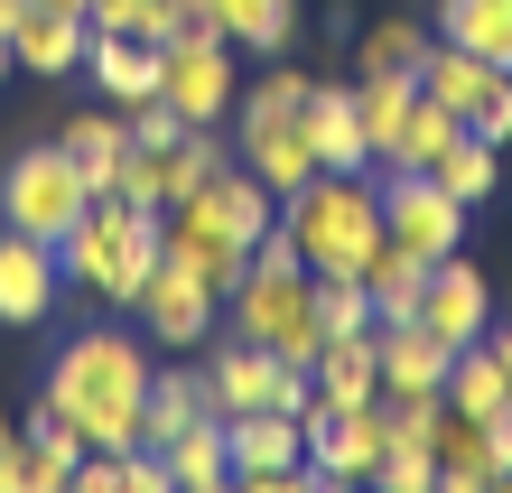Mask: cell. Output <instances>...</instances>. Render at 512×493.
<instances>
[{
    "label": "cell",
    "instance_id": "cell-1",
    "mask_svg": "<svg viewBox=\"0 0 512 493\" xmlns=\"http://www.w3.org/2000/svg\"><path fill=\"white\" fill-rule=\"evenodd\" d=\"M47 410L75 419L84 456H131L149 410V345L122 326H84L75 345L47 354Z\"/></svg>",
    "mask_w": 512,
    "mask_h": 493
},
{
    "label": "cell",
    "instance_id": "cell-11",
    "mask_svg": "<svg viewBox=\"0 0 512 493\" xmlns=\"http://www.w3.org/2000/svg\"><path fill=\"white\" fill-rule=\"evenodd\" d=\"M215 289L196 280L187 261H168L159 252V270H149V289H140V317H149V335H159V345H177V354H196L205 335H215Z\"/></svg>",
    "mask_w": 512,
    "mask_h": 493
},
{
    "label": "cell",
    "instance_id": "cell-33",
    "mask_svg": "<svg viewBox=\"0 0 512 493\" xmlns=\"http://www.w3.org/2000/svg\"><path fill=\"white\" fill-rule=\"evenodd\" d=\"M19 438L38 447V466H47V493H66V484H75V466H84V438H75V419H66V410H47V400H38V419H28Z\"/></svg>",
    "mask_w": 512,
    "mask_h": 493
},
{
    "label": "cell",
    "instance_id": "cell-32",
    "mask_svg": "<svg viewBox=\"0 0 512 493\" xmlns=\"http://www.w3.org/2000/svg\"><path fill=\"white\" fill-rule=\"evenodd\" d=\"M84 19L112 28V38H177V28H196V19H187V0H94Z\"/></svg>",
    "mask_w": 512,
    "mask_h": 493
},
{
    "label": "cell",
    "instance_id": "cell-14",
    "mask_svg": "<svg viewBox=\"0 0 512 493\" xmlns=\"http://www.w3.org/2000/svg\"><path fill=\"white\" fill-rule=\"evenodd\" d=\"M56 289H66V261H56V242L0 224V326H38L47 307H56Z\"/></svg>",
    "mask_w": 512,
    "mask_h": 493
},
{
    "label": "cell",
    "instance_id": "cell-16",
    "mask_svg": "<svg viewBox=\"0 0 512 493\" xmlns=\"http://www.w3.org/2000/svg\"><path fill=\"white\" fill-rule=\"evenodd\" d=\"M187 19L252 56H289V38H298V0H187Z\"/></svg>",
    "mask_w": 512,
    "mask_h": 493
},
{
    "label": "cell",
    "instance_id": "cell-15",
    "mask_svg": "<svg viewBox=\"0 0 512 493\" xmlns=\"http://www.w3.org/2000/svg\"><path fill=\"white\" fill-rule=\"evenodd\" d=\"M84 47H94V19L84 10H47V0H28L19 28H10V66L19 75H75Z\"/></svg>",
    "mask_w": 512,
    "mask_h": 493
},
{
    "label": "cell",
    "instance_id": "cell-10",
    "mask_svg": "<svg viewBox=\"0 0 512 493\" xmlns=\"http://www.w3.org/2000/svg\"><path fill=\"white\" fill-rule=\"evenodd\" d=\"M159 94L187 112L196 131L233 112V66H224V38H215V28H177V38H159Z\"/></svg>",
    "mask_w": 512,
    "mask_h": 493
},
{
    "label": "cell",
    "instance_id": "cell-24",
    "mask_svg": "<svg viewBox=\"0 0 512 493\" xmlns=\"http://www.w3.org/2000/svg\"><path fill=\"white\" fill-rule=\"evenodd\" d=\"M56 149L84 168V187H94V196H112V187H122V159H131V121H112V112H75L66 131H56Z\"/></svg>",
    "mask_w": 512,
    "mask_h": 493
},
{
    "label": "cell",
    "instance_id": "cell-40",
    "mask_svg": "<svg viewBox=\"0 0 512 493\" xmlns=\"http://www.w3.org/2000/svg\"><path fill=\"white\" fill-rule=\"evenodd\" d=\"M10 438H19V428H10V419H0V456H10Z\"/></svg>",
    "mask_w": 512,
    "mask_h": 493
},
{
    "label": "cell",
    "instance_id": "cell-17",
    "mask_svg": "<svg viewBox=\"0 0 512 493\" xmlns=\"http://www.w3.org/2000/svg\"><path fill=\"white\" fill-rule=\"evenodd\" d=\"M280 373H289V363L270 354V345L233 335V345L205 363V391H215V410H224V419H233V410H280Z\"/></svg>",
    "mask_w": 512,
    "mask_h": 493
},
{
    "label": "cell",
    "instance_id": "cell-13",
    "mask_svg": "<svg viewBox=\"0 0 512 493\" xmlns=\"http://www.w3.org/2000/svg\"><path fill=\"white\" fill-rule=\"evenodd\" d=\"M298 131H308L317 168H336V177H364V168H373V140H364V112H354V84H317V75H308V94H298Z\"/></svg>",
    "mask_w": 512,
    "mask_h": 493
},
{
    "label": "cell",
    "instance_id": "cell-12",
    "mask_svg": "<svg viewBox=\"0 0 512 493\" xmlns=\"http://www.w3.org/2000/svg\"><path fill=\"white\" fill-rule=\"evenodd\" d=\"M419 326H429L447 354L475 345V335L494 326V289H485V270H475L466 252H447V261L429 270V289H419Z\"/></svg>",
    "mask_w": 512,
    "mask_h": 493
},
{
    "label": "cell",
    "instance_id": "cell-22",
    "mask_svg": "<svg viewBox=\"0 0 512 493\" xmlns=\"http://www.w3.org/2000/svg\"><path fill=\"white\" fill-rule=\"evenodd\" d=\"M317 400H336V410H364V400H382V363H373V335H326L317 363H308Z\"/></svg>",
    "mask_w": 512,
    "mask_h": 493
},
{
    "label": "cell",
    "instance_id": "cell-9",
    "mask_svg": "<svg viewBox=\"0 0 512 493\" xmlns=\"http://www.w3.org/2000/svg\"><path fill=\"white\" fill-rule=\"evenodd\" d=\"M224 456H233V484H252V493L308 484V438H298V410H233V419H224Z\"/></svg>",
    "mask_w": 512,
    "mask_h": 493
},
{
    "label": "cell",
    "instance_id": "cell-26",
    "mask_svg": "<svg viewBox=\"0 0 512 493\" xmlns=\"http://www.w3.org/2000/svg\"><path fill=\"white\" fill-rule=\"evenodd\" d=\"M429 270H438V261H419V252H401V242H382V252L364 261L373 326H401V317H419V289H429Z\"/></svg>",
    "mask_w": 512,
    "mask_h": 493
},
{
    "label": "cell",
    "instance_id": "cell-3",
    "mask_svg": "<svg viewBox=\"0 0 512 493\" xmlns=\"http://www.w3.org/2000/svg\"><path fill=\"white\" fill-rule=\"evenodd\" d=\"M280 224L298 233V261L308 270H354V280L391 242L382 233V187L373 177H336V168H317L298 196H280Z\"/></svg>",
    "mask_w": 512,
    "mask_h": 493
},
{
    "label": "cell",
    "instance_id": "cell-35",
    "mask_svg": "<svg viewBox=\"0 0 512 493\" xmlns=\"http://www.w3.org/2000/svg\"><path fill=\"white\" fill-rule=\"evenodd\" d=\"M419 47H429V28L419 19H382L354 38V66H419Z\"/></svg>",
    "mask_w": 512,
    "mask_h": 493
},
{
    "label": "cell",
    "instance_id": "cell-25",
    "mask_svg": "<svg viewBox=\"0 0 512 493\" xmlns=\"http://www.w3.org/2000/svg\"><path fill=\"white\" fill-rule=\"evenodd\" d=\"M159 456H168V484H187V493H224V484H233V456H224V410L187 419Z\"/></svg>",
    "mask_w": 512,
    "mask_h": 493
},
{
    "label": "cell",
    "instance_id": "cell-7",
    "mask_svg": "<svg viewBox=\"0 0 512 493\" xmlns=\"http://www.w3.org/2000/svg\"><path fill=\"white\" fill-rule=\"evenodd\" d=\"M298 438H308V484H364L391 447V410L364 400V410H336V400L308 391V410H298Z\"/></svg>",
    "mask_w": 512,
    "mask_h": 493
},
{
    "label": "cell",
    "instance_id": "cell-18",
    "mask_svg": "<svg viewBox=\"0 0 512 493\" xmlns=\"http://www.w3.org/2000/svg\"><path fill=\"white\" fill-rule=\"evenodd\" d=\"M373 363H382V391L401 400V391H447V345L419 317L401 326H373Z\"/></svg>",
    "mask_w": 512,
    "mask_h": 493
},
{
    "label": "cell",
    "instance_id": "cell-20",
    "mask_svg": "<svg viewBox=\"0 0 512 493\" xmlns=\"http://www.w3.org/2000/svg\"><path fill=\"white\" fill-rule=\"evenodd\" d=\"M354 112H364V140H373V168H382V149L410 131V112H419V66H364L354 75Z\"/></svg>",
    "mask_w": 512,
    "mask_h": 493
},
{
    "label": "cell",
    "instance_id": "cell-23",
    "mask_svg": "<svg viewBox=\"0 0 512 493\" xmlns=\"http://www.w3.org/2000/svg\"><path fill=\"white\" fill-rule=\"evenodd\" d=\"M438 484H457V493H494V484H512L503 456H494V438H485V419H466V410L438 419Z\"/></svg>",
    "mask_w": 512,
    "mask_h": 493
},
{
    "label": "cell",
    "instance_id": "cell-21",
    "mask_svg": "<svg viewBox=\"0 0 512 493\" xmlns=\"http://www.w3.org/2000/svg\"><path fill=\"white\" fill-rule=\"evenodd\" d=\"M494 75H503V66H485V56H475V47H457V38H429V47H419V94H429V103H447L457 121L494 94Z\"/></svg>",
    "mask_w": 512,
    "mask_h": 493
},
{
    "label": "cell",
    "instance_id": "cell-27",
    "mask_svg": "<svg viewBox=\"0 0 512 493\" xmlns=\"http://www.w3.org/2000/svg\"><path fill=\"white\" fill-rule=\"evenodd\" d=\"M503 400H512V373L494 363V345H485V335L447 354V410H466V419H494Z\"/></svg>",
    "mask_w": 512,
    "mask_h": 493
},
{
    "label": "cell",
    "instance_id": "cell-30",
    "mask_svg": "<svg viewBox=\"0 0 512 493\" xmlns=\"http://www.w3.org/2000/svg\"><path fill=\"white\" fill-rule=\"evenodd\" d=\"M447 38L512 75V0H447Z\"/></svg>",
    "mask_w": 512,
    "mask_h": 493
},
{
    "label": "cell",
    "instance_id": "cell-6",
    "mask_svg": "<svg viewBox=\"0 0 512 493\" xmlns=\"http://www.w3.org/2000/svg\"><path fill=\"white\" fill-rule=\"evenodd\" d=\"M84 205H94V187H84V168H75V159H66V149H56V140L19 149V159L0 168V224H10V233L66 242Z\"/></svg>",
    "mask_w": 512,
    "mask_h": 493
},
{
    "label": "cell",
    "instance_id": "cell-28",
    "mask_svg": "<svg viewBox=\"0 0 512 493\" xmlns=\"http://www.w3.org/2000/svg\"><path fill=\"white\" fill-rule=\"evenodd\" d=\"M215 410V391H205V373H149V410H140V447H168L187 419Z\"/></svg>",
    "mask_w": 512,
    "mask_h": 493
},
{
    "label": "cell",
    "instance_id": "cell-37",
    "mask_svg": "<svg viewBox=\"0 0 512 493\" xmlns=\"http://www.w3.org/2000/svg\"><path fill=\"white\" fill-rule=\"evenodd\" d=\"M19 10H28V0H0V66H10V28H19Z\"/></svg>",
    "mask_w": 512,
    "mask_h": 493
},
{
    "label": "cell",
    "instance_id": "cell-19",
    "mask_svg": "<svg viewBox=\"0 0 512 493\" xmlns=\"http://www.w3.org/2000/svg\"><path fill=\"white\" fill-rule=\"evenodd\" d=\"M84 75L103 84V103H149L159 94V38H112V28H94V47H84Z\"/></svg>",
    "mask_w": 512,
    "mask_h": 493
},
{
    "label": "cell",
    "instance_id": "cell-31",
    "mask_svg": "<svg viewBox=\"0 0 512 493\" xmlns=\"http://www.w3.org/2000/svg\"><path fill=\"white\" fill-rule=\"evenodd\" d=\"M457 131H466V121H457V112H447V103H429V94H419V112H410V131H401V140H391V149H382V177H401V168H438V149H447V140H457Z\"/></svg>",
    "mask_w": 512,
    "mask_h": 493
},
{
    "label": "cell",
    "instance_id": "cell-8",
    "mask_svg": "<svg viewBox=\"0 0 512 493\" xmlns=\"http://www.w3.org/2000/svg\"><path fill=\"white\" fill-rule=\"evenodd\" d=\"M382 233L401 242V252H419V261H447L466 242V205L447 196L429 168H401V177H382Z\"/></svg>",
    "mask_w": 512,
    "mask_h": 493
},
{
    "label": "cell",
    "instance_id": "cell-2",
    "mask_svg": "<svg viewBox=\"0 0 512 493\" xmlns=\"http://www.w3.org/2000/svg\"><path fill=\"white\" fill-rule=\"evenodd\" d=\"M159 214L149 205H131V196H94L75 214V233L56 242V261H66V280L84 289V298H112V307H140V289H149V270H159Z\"/></svg>",
    "mask_w": 512,
    "mask_h": 493
},
{
    "label": "cell",
    "instance_id": "cell-39",
    "mask_svg": "<svg viewBox=\"0 0 512 493\" xmlns=\"http://www.w3.org/2000/svg\"><path fill=\"white\" fill-rule=\"evenodd\" d=\"M47 10H94V0H47Z\"/></svg>",
    "mask_w": 512,
    "mask_h": 493
},
{
    "label": "cell",
    "instance_id": "cell-38",
    "mask_svg": "<svg viewBox=\"0 0 512 493\" xmlns=\"http://www.w3.org/2000/svg\"><path fill=\"white\" fill-rule=\"evenodd\" d=\"M485 345H494V363L512 373V326H485Z\"/></svg>",
    "mask_w": 512,
    "mask_h": 493
},
{
    "label": "cell",
    "instance_id": "cell-34",
    "mask_svg": "<svg viewBox=\"0 0 512 493\" xmlns=\"http://www.w3.org/2000/svg\"><path fill=\"white\" fill-rule=\"evenodd\" d=\"M317 317L326 335H373V289L354 270H317Z\"/></svg>",
    "mask_w": 512,
    "mask_h": 493
},
{
    "label": "cell",
    "instance_id": "cell-5",
    "mask_svg": "<svg viewBox=\"0 0 512 493\" xmlns=\"http://www.w3.org/2000/svg\"><path fill=\"white\" fill-rule=\"evenodd\" d=\"M298 94H308V75L280 66L252 103H233V159H243L270 196H298L317 177V149H308V131H298Z\"/></svg>",
    "mask_w": 512,
    "mask_h": 493
},
{
    "label": "cell",
    "instance_id": "cell-4",
    "mask_svg": "<svg viewBox=\"0 0 512 493\" xmlns=\"http://www.w3.org/2000/svg\"><path fill=\"white\" fill-rule=\"evenodd\" d=\"M233 335H252L270 345L280 363H317L326 345V317H317V270L308 261H243V280H233Z\"/></svg>",
    "mask_w": 512,
    "mask_h": 493
},
{
    "label": "cell",
    "instance_id": "cell-29",
    "mask_svg": "<svg viewBox=\"0 0 512 493\" xmlns=\"http://www.w3.org/2000/svg\"><path fill=\"white\" fill-rule=\"evenodd\" d=\"M429 177H438V187L475 214V205L494 196V177H503V149H494V140H475V131H457V140L438 149V168H429Z\"/></svg>",
    "mask_w": 512,
    "mask_h": 493
},
{
    "label": "cell",
    "instance_id": "cell-36",
    "mask_svg": "<svg viewBox=\"0 0 512 493\" xmlns=\"http://www.w3.org/2000/svg\"><path fill=\"white\" fill-rule=\"evenodd\" d=\"M466 131H475V140H494V149L512 140V75H494V94L466 112Z\"/></svg>",
    "mask_w": 512,
    "mask_h": 493
}]
</instances>
